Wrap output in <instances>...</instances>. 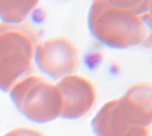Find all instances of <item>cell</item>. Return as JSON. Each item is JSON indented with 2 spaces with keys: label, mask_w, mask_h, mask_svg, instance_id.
I'll use <instances>...</instances> for the list:
<instances>
[{
  "label": "cell",
  "mask_w": 152,
  "mask_h": 136,
  "mask_svg": "<svg viewBox=\"0 0 152 136\" xmlns=\"http://www.w3.org/2000/svg\"><path fill=\"white\" fill-rule=\"evenodd\" d=\"M152 122V87L150 84L132 86L126 94L109 101L92 122L97 136H123L134 126L150 127Z\"/></svg>",
  "instance_id": "1"
},
{
  "label": "cell",
  "mask_w": 152,
  "mask_h": 136,
  "mask_svg": "<svg viewBox=\"0 0 152 136\" xmlns=\"http://www.w3.org/2000/svg\"><path fill=\"white\" fill-rule=\"evenodd\" d=\"M144 16L113 6L104 0H93L88 27L91 34L105 45L126 49L145 41L149 28Z\"/></svg>",
  "instance_id": "2"
},
{
  "label": "cell",
  "mask_w": 152,
  "mask_h": 136,
  "mask_svg": "<svg viewBox=\"0 0 152 136\" xmlns=\"http://www.w3.org/2000/svg\"><path fill=\"white\" fill-rule=\"evenodd\" d=\"M37 31L27 23H0V89L10 90L32 74Z\"/></svg>",
  "instance_id": "3"
},
{
  "label": "cell",
  "mask_w": 152,
  "mask_h": 136,
  "mask_svg": "<svg viewBox=\"0 0 152 136\" xmlns=\"http://www.w3.org/2000/svg\"><path fill=\"white\" fill-rule=\"evenodd\" d=\"M10 95L20 113L35 123H48L61 115V94L56 85L41 76L24 78L10 90Z\"/></svg>",
  "instance_id": "4"
},
{
  "label": "cell",
  "mask_w": 152,
  "mask_h": 136,
  "mask_svg": "<svg viewBox=\"0 0 152 136\" xmlns=\"http://www.w3.org/2000/svg\"><path fill=\"white\" fill-rule=\"evenodd\" d=\"M35 61L40 71L54 79L73 74L78 65V52L71 40L55 37L38 42Z\"/></svg>",
  "instance_id": "5"
},
{
  "label": "cell",
  "mask_w": 152,
  "mask_h": 136,
  "mask_svg": "<svg viewBox=\"0 0 152 136\" xmlns=\"http://www.w3.org/2000/svg\"><path fill=\"white\" fill-rule=\"evenodd\" d=\"M61 97L60 118L75 120L86 116L96 102V90L86 77L71 74L55 84Z\"/></svg>",
  "instance_id": "6"
},
{
  "label": "cell",
  "mask_w": 152,
  "mask_h": 136,
  "mask_svg": "<svg viewBox=\"0 0 152 136\" xmlns=\"http://www.w3.org/2000/svg\"><path fill=\"white\" fill-rule=\"evenodd\" d=\"M38 3L39 0H0V19L8 23L24 22Z\"/></svg>",
  "instance_id": "7"
},
{
  "label": "cell",
  "mask_w": 152,
  "mask_h": 136,
  "mask_svg": "<svg viewBox=\"0 0 152 136\" xmlns=\"http://www.w3.org/2000/svg\"><path fill=\"white\" fill-rule=\"evenodd\" d=\"M110 4L139 15L149 13L151 0H104Z\"/></svg>",
  "instance_id": "8"
},
{
  "label": "cell",
  "mask_w": 152,
  "mask_h": 136,
  "mask_svg": "<svg viewBox=\"0 0 152 136\" xmlns=\"http://www.w3.org/2000/svg\"><path fill=\"white\" fill-rule=\"evenodd\" d=\"M3 136H45V135L37 129L29 127H18L11 130Z\"/></svg>",
  "instance_id": "9"
},
{
  "label": "cell",
  "mask_w": 152,
  "mask_h": 136,
  "mask_svg": "<svg viewBox=\"0 0 152 136\" xmlns=\"http://www.w3.org/2000/svg\"><path fill=\"white\" fill-rule=\"evenodd\" d=\"M123 136H151L150 127L134 126Z\"/></svg>",
  "instance_id": "10"
}]
</instances>
